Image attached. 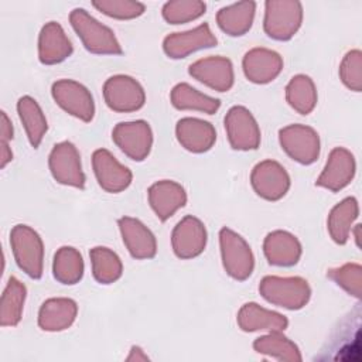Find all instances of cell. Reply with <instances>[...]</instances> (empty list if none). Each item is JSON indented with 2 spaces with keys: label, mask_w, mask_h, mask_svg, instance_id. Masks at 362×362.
<instances>
[{
  "label": "cell",
  "mask_w": 362,
  "mask_h": 362,
  "mask_svg": "<svg viewBox=\"0 0 362 362\" xmlns=\"http://www.w3.org/2000/svg\"><path fill=\"white\" fill-rule=\"evenodd\" d=\"M69 23L89 52L98 55H120L123 52L113 30L98 21L85 8H74Z\"/></svg>",
  "instance_id": "1"
},
{
  "label": "cell",
  "mask_w": 362,
  "mask_h": 362,
  "mask_svg": "<svg viewBox=\"0 0 362 362\" xmlns=\"http://www.w3.org/2000/svg\"><path fill=\"white\" fill-rule=\"evenodd\" d=\"M260 296L270 304L287 310L303 308L311 297V287L303 277L264 276L259 284Z\"/></svg>",
  "instance_id": "2"
},
{
  "label": "cell",
  "mask_w": 362,
  "mask_h": 362,
  "mask_svg": "<svg viewBox=\"0 0 362 362\" xmlns=\"http://www.w3.org/2000/svg\"><path fill=\"white\" fill-rule=\"evenodd\" d=\"M10 245L17 266L31 279L38 280L44 272V243L37 230L18 223L10 232Z\"/></svg>",
  "instance_id": "3"
},
{
  "label": "cell",
  "mask_w": 362,
  "mask_h": 362,
  "mask_svg": "<svg viewBox=\"0 0 362 362\" xmlns=\"http://www.w3.org/2000/svg\"><path fill=\"white\" fill-rule=\"evenodd\" d=\"M303 23V6L297 0H267L263 30L276 41H288Z\"/></svg>",
  "instance_id": "4"
},
{
  "label": "cell",
  "mask_w": 362,
  "mask_h": 362,
  "mask_svg": "<svg viewBox=\"0 0 362 362\" xmlns=\"http://www.w3.org/2000/svg\"><path fill=\"white\" fill-rule=\"evenodd\" d=\"M219 246L226 274L238 281L249 279L255 269V256L249 243L239 233L225 226L219 230Z\"/></svg>",
  "instance_id": "5"
},
{
  "label": "cell",
  "mask_w": 362,
  "mask_h": 362,
  "mask_svg": "<svg viewBox=\"0 0 362 362\" xmlns=\"http://www.w3.org/2000/svg\"><path fill=\"white\" fill-rule=\"evenodd\" d=\"M279 141L284 153L303 165L315 163L320 156V136L310 126L288 124L279 130Z\"/></svg>",
  "instance_id": "6"
},
{
  "label": "cell",
  "mask_w": 362,
  "mask_h": 362,
  "mask_svg": "<svg viewBox=\"0 0 362 362\" xmlns=\"http://www.w3.org/2000/svg\"><path fill=\"white\" fill-rule=\"evenodd\" d=\"M51 95L55 103L68 115L89 123L95 116V102L89 89L74 81L59 79L51 86Z\"/></svg>",
  "instance_id": "7"
},
{
  "label": "cell",
  "mask_w": 362,
  "mask_h": 362,
  "mask_svg": "<svg viewBox=\"0 0 362 362\" xmlns=\"http://www.w3.org/2000/svg\"><path fill=\"white\" fill-rule=\"evenodd\" d=\"M103 99L110 110L130 113L144 106L146 92L133 76L115 75L103 83Z\"/></svg>",
  "instance_id": "8"
},
{
  "label": "cell",
  "mask_w": 362,
  "mask_h": 362,
  "mask_svg": "<svg viewBox=\"0 0 362 362\" xmlns=\"http://www.w3.org/2000/svg\"><path fill=\"white\" fill-rule=\"evenodd\" d=\"M112 140L130 160L143 161L151 151L153 130L146 120L120 122L112 130Z\"/></svg>",
  "instance_id": "9"
},
{
  "label": "cell",
  "mask_w": 362,
  "mask_h": 362,
  "mask_svg": "<svg viewBox=\"0 0 362 362\" xmlns=\"http://www.w3.org/2000/svg\"><path fill=\"white\" fill-rule=\"evenodd\" d=\"M228 141L233 150L249 151L260 146V129L245 106H232L223 119Z\"/></svg>",
  "instance_id": "10"
},
{
  "label": "cell",
  "mask_w": 362,
  "mask_h": 362,
  "mask_svg": "<svg viewBox=\"0 0 362 362\" xmlns=\"http://www.w3.org/2000/svg\"><path fill=\"white\" fill-rule=\"evenodd\" d=\"M48 167L54 180L62 185L83 189L85 174L82 171L81 154L74 143H57L48 157Z\"/></svg>",
  "instance_id": "11"
},
{
  "label": "cell",
  "mask_w": 362,
  "mask_h": 362,
  "mask_svg": "<svg viewBox=\"0 0 362 362\" xmlns=\"http://www.w3.org/2000/svg\"><path fill=\"white\" fill-rule=\"evenodd\" d=\"M250 184L255 192L266 201L281 199L290 188V175L286 168L274 160L257 163L250 173Z\"/></svg>",
  "instance_id": "12"
},
{
  "label": "cell",
  "mask_w": 362,
  "mask_h": 362,
  "mask_svg": "<svg viewBox=\"0 0 362 362\" xmlns=\"http://www.w3.org/2000/svg\"><path fill=\"white\" fill-rule=\"evenodd\" d=\"M92 167L99 187L106 192L119 194L132 184V171L119 163L106 148H98L93 151Z\"/></svg>",
  "instance_id": "13"
},
{
  "label": "cell",
  "mask_w": 362,
  "mask_h": 362,
  "mask_svg": "<svg viewBox=\"0 0 362 362\" xmlns=\"http://www.w3.org/2000/svg\"><path fill=\"white\" fill-rule=\"evenodd\" d=\"M208 235L201 219L192 215L184 216L173 229L171 246L180 259H194L199 256L206 246Z\"/></svg>",
  "instance_id": "14"
},
{
  "label": "cell",
  "mask_w": 362,
  "mask_h": 362,
  "mask_svg": "<svg viewBox=\"0 0 362 362\" xmlns=\"http://www.w3.org/2000/svg\"><path fill=\"white\" fill-rule=\"evenodd\" d=\"M356 173V161L354 154L345 147L331 150L324 170L318 175L315 185L338 192L348 187Z\"/></svg>",
  "instance_id": "15"
},
{
  "label": "cell",
  "mask_w": 362,
  "mask_h": 362,
  "mask_svg": "<svg viewBox=\"0 0 362 362\" xmlns=\"http://www.w3.org/2000/svg\"><path fill=\"white\" fill-rule=\"evenodd\" d=\"M216 44L218 40L211 31L209 24L202 23L192 30L168 34L163 41V49L168 58L181 59L195 51L212 48Z\"/></svg>",
  "instance_id": "16"
},
{
  "label": "cell",
  "mask_w": 362,
  "mask_h": 362,
  "mask_svg": "<svg viewBox=\"0 0 362 362\" xmlns=\"http://www.w3.org/2000/svg\"><path fill=\"white\" fill-rule=\"evenodd\" d=\"M188 74L216 92H228L235 82L232 61L221 55L206 57L192 62Z\"/></svg>",
  "instance_id": "17"
},
{
  "label": "cell",
  "mask_w": 362,
  "mask_h": 362,
  "mask_svg": "<svg viewBox=\"0 0 362 362\" xmlns=\"http://www.w3.org/2000/svg\"><path fill=\"white\" fill-rule=\"evenodd\" d=\"M242 68L247 81L263 85L274 81L280 75L283 69V58L273 49L256 47L245 54Z\"/></svg>",
  "instance_id": "18"
},
{
  "label": "cell",
  "mask_w": 362,
  "mask_h": 362,
  "mask_svg": "<svg viewBox=\"0 0 362 362\" xmlns=\"http://www.w3.org/2000/svg\"><path fill=\"white\" fill-rule=\"evenodd\" d=\"M120 235L130 256L139 260L153 259L157 253L154 233L137 218L122 216L117 219Z\"/></svg>",
  "instance_id": "19"
},
{
  "label": "cell",
  "mask_w": 362,
  "mask_h": 362,
  "mask_svg": "<svg viewBox=\"0 0 362 362\" xmlns=\"http://www.w3.org/2000/svg\"><path fill=\"white\" fill-rule=\"evenodd\" d=\"M147 197L151 209L161 222L170 219L187 204L184 187L173 180H161L151 184L147 189Z\"/></svg>",
  "instance_id": "20"
},
{
  "label": "cell",
  "mask_w": 362,
  "mask_h": 362,
  "mask_svg": "<svg viewBox=\"0 0 362 362\" xmlns=\"http://www.w3.org/2000/svg\"><path fill=\"white\" fill-rule=\"evenodd\" d=\"M74 52L71 40L62 25L48 21L42 25L38 35V59L44 65H55L65 61Z\"/></svg>",
  "instance_id": "21"
},
{
  "label": "cell",
  "mask_w": 362,
  "mask_h": 362,
  "mask_svg": "<svg viewBox=\"0 0 362 362\" xmlns=\"http://www.w3.org/2000/svg\"><path fill=\"white\" fill-rule=\"evenodd\" d=\"M175 136L178 143L191 153H205L216 141L215 127L198 117H182L177 122Z\"/></svg>",
  "instance_id": "22"
},
{
  "label": "cell",
  "mask_w": 362,
  "mask_h": 362,
  "mask_svg": "<svg viewBox=\"0 0 362 362\" xmlns=\"http://www.w3.org/2000/svg\"><path fill=\"white\" fill-rule=\"evenodd\" d=\"M263 253L272 266L290 267L297 264L303 249L300 240L287 230H273L263 242Z\"/></svg>",
  "instance_id": "23"
},
{
  "label": "cell",
  "mask_w": 362,
  "mask_h": 362,
  "mask_svg": "<svg viewBox=\"0 0 362 362\" xmlns=\"http://www.w3.org/2000/svg\"><path fill=\"white\" fill-rule=\"evenodd\" d=\"M78 315V304L68 297H54L42 303L38 311V327L42 331L59 332L69 328Z\"/></svg>",
  "instance_id": "24"
},
{
  "label": "cell",
  "mask_w": 362,
  "mask_h": 362,
  "mask_svg": "<svg viewBox=\"0 0 362 362\" xmlns=\"http://www.w3.org/2000/svg\"><path fill=\"white\" fill-rule=\"evenodd\" d=\"M236 322L245 332L284 331L288 327V320L286 315L263 308L257 303L243 304L238 311Z\"/></svg>",
  "instance_id": "25"
},
{
  "label": "cell",
  "mask_w": 362,
  "mask_h": 362,
  "mask_svg": "<svg viewBox=\"0 0 362 362\" xmlns=\"http://www.w3.org/2000/svg\"><path fill=\"white\" fill-rule=\"evenodd\" d=\"M256 3L252 0L238 1L222 7L216 13L218 27L230 37L245 35L253 24Z\"/></svg>",
  "instance_id": "26"
},
{
  "label": "cell",
  "mask_w": 362,
  "mask_h": 362,
  "mask_svg": "<svg viewBox=\"0 0 362 362\" xmlns=\"http://www.w3.org/2000/svg\"><path fill=\"white\" fill-rule=\"evenodd\" d=\"M359 215V205L355 197H346L338 202L328 214L327 228L331 239L337 245H345L349 239L354 222Z\"/></svg>",
  "instance_id": "27"
},
{
  "label": "cell",
  "mask_w": 362,
  "mask_h": 362,
  "mask_svg": "<svg viewBox=\"0 0 362 362\" xmlns=\"http://www.w3.org/2000/svg\"><path fill=\"white\" fill-rule=\"evenodd\" d=\"M171 105L178 110H197L214 115L221 107V100L199 92L187 82L177 83L170 95Z\"/></svg>",
  "instance_id": "28"
},
{
  "label": "cell",
  "mask_w": 362,
  "mask_h": 362,
  "mask_svg": "<svg viewBox=\"0 0 362 362\" xmlns=\"http://www.w3.org/2000/svg\"><path fill=\"white\" fill-rule=\"evenodd\" d=\"M17 112L27 133L30 144L34 148H38L48 130V123L41 106L37 103L34 98L25 95L18 99Z\"/></svg>",
  "instance_id": "29"
},
{
  "label": "cell",
  "mask_w": 362,
  "mask_h": 362,
  "mask_svg": "<svg viewBox=\"0 0 362 362\" xmlns=\"http://www.w3.org/2000/svg\"><path fill=\"white\" fill-rule=\"evenodd\" d=\"M85 263L81 252L72 246H61L52 260L54 279L66 286L79 283L83 277Z\"/></svg>",
  "instance_id": "30"
},
{
  "label": "cell",
  "mask_w": 362,
  "mask_h": 362,
  "mask_svg": "<svg viewBox=\"0 0 362 362\" xmlns=\"http://www.w3.org/2000/svg\"><path fill=\"white\" fill-rule=\"evenodd\" d=\"M253 349L257 354L274 358L277 361L300 362L303 359L298 346L287 338L283 331H270L255 339Z\"/></svg>",
  "instance_id": "31"
},
{
  "label": "cell",
  "mask_w": 362,
  "mask_h": 362,
  "mask_svg": "<svg viewBox=\"0 0 362 362\" xmlns=\"http://www.w3.org/2000/svg\"><path fill=\"white\" fill-rule=\"evenodd\" d=\"M27 297L25 286L14 276H11L3 290L0 303V325L16 327L24 310V301Z\"/></svg>",
  "instance_id": "32"
},
{
  "label": "cell",
  "mask_w": 362,
  "mask_h": 362,
  "mask_svg": "<svg viewBox=\"0 0 362 362\" xmlns=\"http://www.w3.org/2000/svg\"><path fill=\"white\" fill-rule=\"evenodd\" d=\"M93 279L100 284H112L123 274V264L116 252L106 246H95L89 252Z\"/></svg>",
  "instance_id": "33"
},
{
  "label": "cell",
  "mask_w": 362,
  "mask_h": 362,
  "mask_svg": "<svg viewBox=\"0 0 362 362\" xmlns=\"http://www.w3.org/2000/svg\"><path fill=\"white\" fill-rule=\"evenodd\" d=\"M317 88L308 75L298 74L286 86L287 103L300 115H308L317 105Z\"/></svg>",
  "instance_id": "34"
},
{
  "label": "cell",
  "mask_w": 362,
  "mask_h": 362,
  "mask_svg": "<svg viewBox=\"0 0 362 362\" xmlns=\"http://www.w3.org/2000/svg\"><path fill=\"white\" fill-rule=\"evenodd\" d=\"M206 4L201 0H173L163 6L161 14L168 24H184L205 14Z\"/></svg>",
  "instance_id": "35"
},
{
  "label": "cell",
  "mask_w": 362,
  "mask_h": 362,
  "mask_svg": "<svg viewBox=\"0 0 362 362\" xmlns=\"http://www.w3.org/2000/svg\"><path fill=\"white\" fill-rule=\"evenodd\" d=\"M327 277L344 288L349 296L361 300L362 297V266L359 263H345L329 269Z\"/></svg>",
  "instance_id": "36"
},
{
  "label": "cell",
  "mask_w": 362,
  "mask_h": 362,
  "mask_svg": "<svg viewBox=\"0 0 362 362\" xmlns=\"http://www.w3.org/2000/svg\"><path fill=\"white\" fill-rule=\"evenodd\" d=\"M92 6L116 20H132L141 16L146 10L143 3L134 0H93Z\"/></svg>",
  "instance_id": "37"
},
{
  "label": "cell",
  "mask_w": 362,
  "mask_h": 362,
  "mask_svg": "<svg viewBox=\"0 0 362 362\" xmlns=\"http://www.w3.org/2000/svg\"><path fill=\"white\" fill-rule=\"evenodd\" d=\"M339 78L348 89L362 90V52L359 49H351L345 54L339 65Z\"/></svg>",
  "instance_id": "38"
},
{
  "label": "cell",
  "mask_w": 362,
  "mask_h": 362,
  "mask_svg": "<svg viewBox=\"0 0 362 362\" xmlns=\"http://www.w3.org/2000/svg\"><path fill=\"white\" fill-rule=\"evenodd\" d=\"M0 134H1L0 141L8 143L13 139V124L4 110H1V132H0Z\"/></svg>",
  "instance_id": "39"
},
{
  "label": "cell",
  "mask_w": 362,
  "mask_h": 362,
  "mask_svg": "<svg viewBox=\"0 0 362 362\" xmlns=\"http://www.w3.org/2000/svg\"><path fill=\"white\" fill-rule=\"evenodd\" d=\"M0 146H1V158H0V167L4 168L11 160H13V153H11V148L8 147V143L7 141H0Z\"/></svg>",
  "instance_id": "40"
},
{
  "label": "cell",
  "mask_w": 362,
  "mask_h": 362,
  "mask_svg": "<svg viewBox=\"0 0 362 362\" xmlns=\"http://www.w3.org/2000/svg\"><path fill=\"white\" fill-rule=\"evenodd\" d=\"M150 358L144 354V351L140 348V346H136V345H133L132 348H130V354H129V356L126 358V361H148Z\"/></svg>",
  "instance_id": "41"
},
{
  "label": "cell",
  "mask_w": 362,
  "mask_h": 362,
  "mask_svg": "<svg viewBox=\"0 0 362 362\" xmlns=\"http://www.w3.org/2000/svg\"><path fill=\"white\" fill-rule=\"evenodd\" d=\"M359 230H361V225H359V223L355 225V226H352V230H351V233L354 232V235H355V242H356V246H358V247L361 246V243H359V239H361Z\"/></svg>",
  "instance_id": "42"
}]
</instances>
